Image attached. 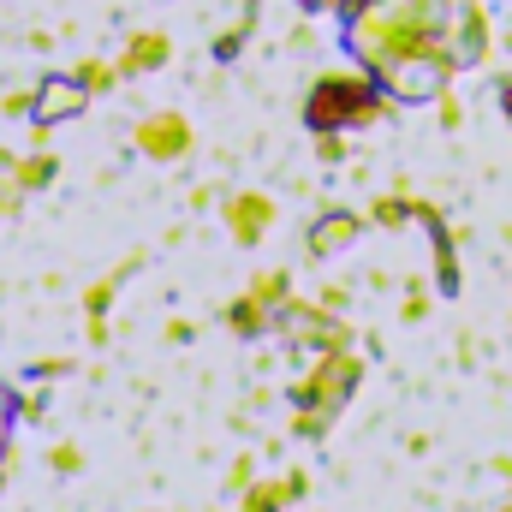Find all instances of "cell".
I'll return each instance as SVG.
<instances>
[{
    "mask_svg": "<svg viewBox=\"0 0 512 512\" xmlns=\"http://www.w3.org/2000/svg\"><path fill=\"white\" fill-rule=\"evenodd\" d=\"M382 114V90H376V78H352V72H328L316 90H310V102H304V120L310 126H370Z\"/></svg>",
    "mask_w": 512,
    "mask_h": 512,
    "instance_id": "obj_1",
    "label": "cell"
},
{
    "mask_svg": "<svg viewBox=\"0 0 512 512\" xmlns=\"http://www.w3.org/2000/svg\"><path fill=\"white\" fill-rule=\"evenodd\" d=\"M84 108V84L72 78H48L42 90H36V120H66V114H78Z\"/></svg>",
    "mask_w": 512,
    "mask_h": 512,
    "instance_id": "obj_2",
    "label": "cell"
},
{
    "mask_svg": "<svg viewBox=\"0 0 512 512\" xmlns=\"http://www.w3.org/2000/svg\"><path fill=\"white\" fill-rule=\"evenodd\" d=\"M149 60H167V36H137V42H131L126 66H137V72H143Z\"/></svg>",
    "mask_w": 512,
    "mask_h": 512,
    "instance_id": "obj_3",
    "label": "cell"
},
{
    "mask_svg": "<svg viewBox=\"0 0 512 512\" xmlns=\"http://www.w3.org/2000/svg\"><path fill=\"white\" fill-rule=\"evenodd\" d=\"M12 423H18V399L0 387V459H6V441H12Z\"/></svg>",
    "mask_w": 512,
    "mask_h": 512,
    "instance_id": "obj_4",
    "label": "cell"
},
{
    "mask_svg": "<svg viewBox=\"0 0 512 512\" xmlns=\"http://www.w3.org/2000/svg\"><path fill=\"white\" fill-rule=\"evenodd\" d=\"M304 6H316V12H340V18H358L370 0H304Z\"/></svg>",
    "mask_w": 512,
    "mask_h": 512,
    "instance_id": "obj_5",
    "label": "cell"
},
{
    "mask_svg": "<svg viewBox=\"0 0 512 512\" xmlns=\"http://www.w3.org/2000/svg\"><path fill=\"white\" fill-rule=\"evenodd\" d=\"M78 84H84V90H96V84H108V66H102V60H84V72H78Z\"/></svg>",
    "mask_w": 512,
    "mask_h": 512,
    "instance_id": "obj_6",
    "label": "cell"
},
{
    "mask_svg": "<svg viewBox=\"0 0 512 512\" xmlns=\"http://www.w3.org/2000/svg\"><path fill=\"white\" fill-rule=\"evenodd\" d=\"M435 6H453V0H435Z\"/></svg>",
    "mask_w": 512,
    "mask_h": 512,
    "instance_id": "obj_7",
    "label": "cell"
}]
</instances>
